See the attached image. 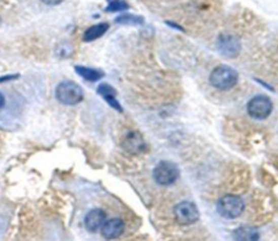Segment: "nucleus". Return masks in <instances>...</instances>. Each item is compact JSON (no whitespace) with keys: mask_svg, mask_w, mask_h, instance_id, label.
Segmentation results:
<instances>
[{"mask_svg":"<svg viewBox=\"0 0 278 241\" xmlns=\"http://www.w3.org/2000/svg\"><path fill=\"white\" fill-rule=\"evenodd\" d=\"M238 72L228 65L216 66L210 74V83L219 90L231 89L238 82Z\"/></svg>","mask_w":278,"mask_h":241,"instance_id":"obj_1","label":"nucleus"},{"mask_svg":"<svg viewBox=\"0 0 278 241\" xmlns=\"http://www.w3.org/2000/svg\"><path fill=\"white\" fill-rule=\"evenodd\" d=\"M56 98L64 106H75L82 102L84 91L79 84L73 81L61 82L56 88Z\"/></svg>","mask_w":278,"mask_h":241,"instance_id":"obj_2","label":"nucleus"},{"mask_svg":"<svg viewBox=\"0 0 278 241\" xmlns=\"http://www.w3.org/2000/svg\"><path fill=\"white\" fill-rule=\"evenodd\" d=\"M245 211V202L235 194H227L224 196L218 202V212L219 214L227 220L237 219Z\"/></svg>","mask_w":278,"mask_h":241,"instance_id":"obj_3","label":"nucleus"},{"mask_svg":"<svg viewBox=\"0 0 278 241\" xmlns=\"http://www.w3.org/2000/svg\"><path fill=\"white\" fill-rule=\"evenodd\" d=\"M180 177V169L171 161H161L153 169V178L159 185L169 186Z\"/></svg>","mask_w":278,"mask_h":241,"instance_id":"obj_4","label":"nucleus"},{"mask_svg":"<svg viewBox=\"0 0 278 241\" xmlns=\"http://www.w3.org/2000/svg\"><path fill=\"white\" fill-rule=\"evenodd\" d=\"M247 111L251 118L256 120H264L268 118V115L273 111V102L267 96L259 95L253 97L248 105H247Z\"/></svg>","mask_w":278,"mask_h":241,"instance_id":"obj_5","label":"nucleus"},{"mask_svg":"<svg viewBox=\"0 0 278 241\" xmlns=\"http://www.w3.org/2000/svg\"><path fill=\"white\" fill-rule=\"evenodd\" d=\"M174 215L177 223L184 226L196 223L200 217L197 205L189 201H183L177 204L174 209Z\"/></svg>","mask_w":278,"mask_h":241,"instance_id":"obj_6","label":"nucleus"},{"mask_svg":"<svg viewBox=\"0 0 278 241\" xmlns=\"http://www.w3.org/2000/svg\"><path fill=\"white\" fill-rule=\"evenodd\" d=\"M121 144L123 149L130 154L142 153L146 148V143L143 135L136 130H129L125 133L122 138Z\"/></svg>","mask_w":278,"mask_h":241,"instance_id":"obj_7","label":"nucleus"},{"mask_svg":"<svg viewBox=\"0 0 278 241\" xmlns=\"http://www.w3.org/2000/svg\"><path fill=\"white\" fill-rule=\"evenodd\" d=\"M218 49L224 57L236 58L240 52V42L233 35L223 34L218 40Z\"/></svg>","mask_w":278,"mask_h":241,"instance_id":"obj_8","label":"nucleus"},{"mask_svg":"<svg viewBox=\"0 0 278 241\" xmlns=\"http://www.w3.org/2000/svg\"><path fill=\"white\" fill-rule=\"evenodd\" d=\"M124 222L121 219H111L109 221H106L102 225L101 234L108 240L117 239L124 232Z\"/></svg>","mask_w":278,"mask_h":241,"instance_id":"obj_9","label":"nucleus"},{"mask_svg":"<svg viewBox=\"0 0 278 241\" xmlns=\"http://www.w3.org/2000/svg\"><path fill=\"white\" fill-rule=\"evenodd\" d=\"M107 219V214L101 209H94L85 217V226L90 232H96L102 227Z\"/></svg>","mask_w":278,"mask_h":241,"instance_id":"obj_10","label":"nucleus"},{"mask_svg":"<svg viewBox=\"0 0 278 241\" xmlns=\"http://www.w3.org/2000/svg\"><path fill=\"white\" fill-rule=\"evenodd\" d=\"M98 95L101 96L108 104H109L110 107H112L114 110H117L119 112H122L123 109L120 105L119 101L117 100V91L111 86V85L107 84V83H101L97 88Z\"/></svg>","mask_w":278,"mask_h":241,"instance_id":"obj_11","label":"nucleus"},{"mask_svg":"<svg viewBox=\"0 0 278 241\" xmlns=\"http://www.w3.org/2000/svg\"><path fill=\"white\" fill-rule=\"evenodd\" d=\"M108 29H109V24H108V23H99V24L92 25L84 33L83 41L86 43L94 42L98 40V38L103 36Z\"/></svg>","mask_w":278,"mask_h":241,"instance_id":"obj_12","label":"nucleus"},{"mask_svg":"<svg viewBox=\"0 0 278 241\" xmlns=\"http://www.w3.org/2000/svg\"><path fill=\"white\" fill-rule=\"evenodd\" d=\"M75 71L81 77H83L84 80H86L88 82L100 81L105 76V73L102 71H99V70L92 68V67L83 66V65H76Z\"/></svg>","mask_w":278,"mask_h":241,"instance_id":"obj_13","label":"nucleus"},{"mask_svg":"<svg viewBox=\"0 0 278 241\" xmlns=\"http://www.w3.org/2000/svg\"><path fill=\"white\" fill-rule=\"evenodd\" d=\"M234 238L236 240H258L259 239V232L257 229L251 227H240L237 228L234 231Z\"/></svg>","mask_w":278,"mask_h":241,"instance_id":"obj_14","label":"nucleus"},{"mask_svg":"<svg viewBox=\"0 0 278 241\" xmlns=\"http://www.w3.org/2000/svg\"><path fill=\"white\" fill-rule=\"evenodd\" d=\"M115 22L121 25L137 26V25L144 24V18L141 17V15L126 13V14H122V15H120V17H118L117 19H115Z\"/></svg>","mask_w":278,"mask_h":241,"instance_id":"obj_15","label":"nucleus"},{"mask_svg":"<svg viewBox=\"0 0 278 241\" xmlns=\"http://www.w3.org/2000/svg\"><path fill=\"white\" fill-rule=\"evenodd\" d=\"M129 9L128 4L125 0H108V7L106 8L107 12H120Z\"/></svg>","mask_w":278,"mask_h":241,"instance_id":"obj_16","label":"nucleus"},{"mask_svg":"<svg viewBox=\"0 0 278 241\" xmlns=\"http://www.w3.org/2000/svg\"><path fill=\"white\" fill-rule=\"evenodd\" d=\"M18 77H19L18 74H12V75H6V76H3V77H0V84L5 83V82H8V81L17 80Z\"/></svg>","mask_w":278,"mask_h":241,"instance_id":"obj_17","label":"nucleus"},{"mask_svg":"<svg viewBox=\"0 0 278 241\" xmlns=\"http://www.w3.org/2000/svg\"><path fill=\"white\" fill-rule=\"evenodd\" d=\"M42 3H44L45 5H48V6H56V5H59L63 2V0H41Z\"/></svg>","mask_w":278,"mask_h":241,"instance_id":"obj_18","label":"nucleus"},{"mask_svg":"<svg viewBox=\"0 0 278 241\" xmlns=\"http://www.w3.org/2000/svg\"><path fill=\"white\" fill-rule=\"evenodd\" d=\"M6 106V98L5 96L2 94V92H0V110H2V109Z\"/></svg>","mask_w":278,"mask_h":241,"instance_id":"obj_19","label":"nucleus"},{"mask_svg":"<svg viewBox=\"0 0 278 241\" xmlns=\"http://www.w3.org/2000/svg\"><path fill=\"white\" fill-rule=\"evenodd\" d=\"M166 24L167 25H169V26H172V27H174L175 29H180V30H184L180 25H177V24H175V23H173V22H166Z\"/></svg>","mask_w":278,"mask_h":241,"instance_id":"obj_20","label":"nucleus"},{"mask_svg":"<svg viewBox=\"0 0 278 241\" xmlns=\"http://www.w3.org/2000/svg\"><path fill=\"white\" fill-rule=\"evenodd\" d=\"M0 23H2V19H0Z\"/></svg>","mask_w":278,"mask_h":241,"instance_id":"obj_21","label":"nucleus"}]
</instances>
